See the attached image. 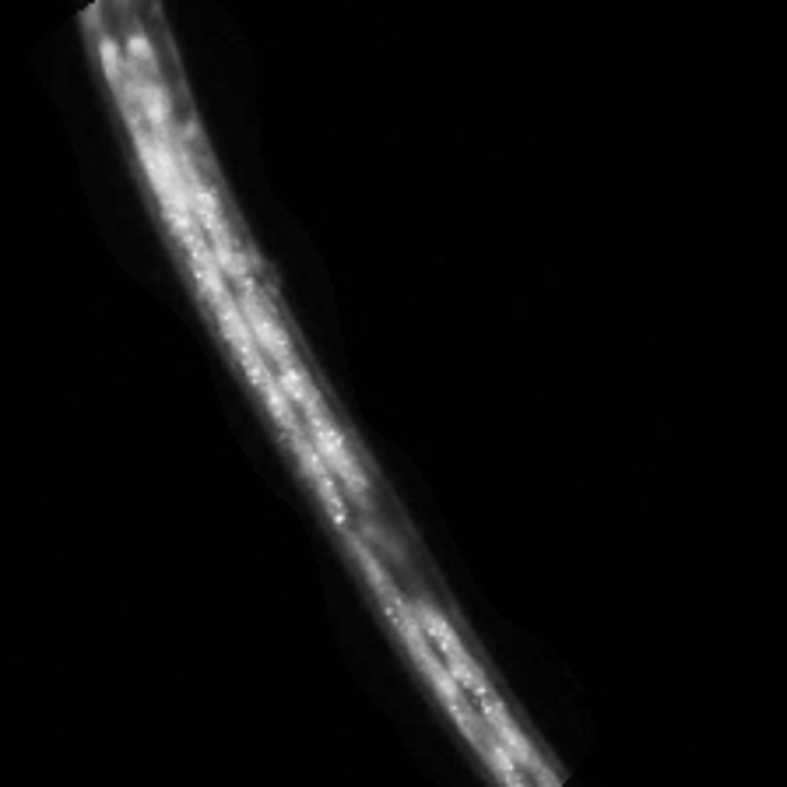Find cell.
<instances>
[{"label": "cell", "instance_id": "obj_1", "mask_svg": "<svg viewBox=\"0 0 787 787\" xmlns=\"http://www.w3.org/2000/svg\"><path fill=\"white\" fill-rule=\"evenodd\" d=\"M352 552H355V559L363 562V570H366V577L373 580V588H376V594H380V601H384V609H387V616L394 619V626L401 629V637H404V643L412 647V658L425 668V675H430V682L436 686V692H440V700L446 704V710H450V717H454V721L461 725V731L468 735V741L471 746H485V738H482V731H479V725H475V717L468 714V707H464V700H461V692H458V686L450 682V675H446V668L433 658V650L425 647V640H422V629H419V619H415V612L409 609V604L401 601V594L391 588L387 583V573L380 570V562L373 559V552H366V545L358 542V538H352Z\"/></svg>", "mask_w": 787, "mask_h": 787}, {"label": "cell", "instance_id": "obj_2", "mask_svg": "<svg viewBox=\"0 0 787 787\" xmlns=\"http://www.w3.org/2000/svg\"><path fill=\"white\" fill-rule=\"evenodd\" d=\"M419 619H422V626L430 629V633L436 637V643L443 647V655H446V661H450V671L458 675V679L479 696V704H485V700H492V689H489V682H485V675L471 665V658L464 655V647H461V640L450 633V626L443 622V616L440 612H433L430 604L425 601H419Z\"/></svg>", "mask_w": 787, "mask_h": 787}, {"label": "cell", "instance_id": "obj_3", "mask_svg": "<svg viewBox=\"0 0 787 787\" xmlns=\"http://www.w3.org/2000/svg\"><path fill=\"white\" fill-rule=\"evenodd\" d=\"M292 446H296V454H299L303 468L309 471L313 485H317V492L324 496V503H327V510H331V517H334V524H337V528H348L345 503H342V496H337V489H334V482H331V475H327V468L321 464L317 450H313V446L303 440V433H292Z\"/></svg>", "mask_w": 787, "mask_h": 787}, {"label": "cell", "instance_id": "obj_4", "mask_svg": "<svg viewBox=\"0 0 787 787\" xmlns=\"http://www.w3.org/2000/svg\"><path fill=\"white\" fill-rule=\"evenodd\" d=\"M243 285H246V299H243V309H246V321H250V327H254V337L257 342L272 352L278 363H282V370H299L296 366V358H292V352H288V342L285 337L272 327V321L264 317V309L254 303V288H250V278H243Z\"/></svg>", "mask_w": 787, "mask_h": 787}, {"label": "cell", "instance_id": "obj_5", "mask_svg": "<svg viewBox=\"0 0 787 787\" xmlns=\"http://www.w3.org/2000/svg\"><path fill=\"white\" fill-rule=\"evenodd\" d=\"M134 85H138V96H141V102H145V109H148L155 134H159V141H166V120H163L166 109H163V102H159V92H155L148 81H134Z\"/></svg>", "mask_w": 787, "mask_h": 787}, {"label": "cell", "instance_id": "obj_6", "mask_svg": "<svg viewBox=\"0 0 787 787\" xmlns=\"http://www.w3.org/2000/svg\"><path fill=\"white\" fill-rule=\"evenodd\" d=\"M489 763L500 770V777H503L510 787H524V777L517 774L513 763H510V749H503V746H496V741H492V746H489Z\"/></svg>", "mask_w": 787, "mask_h": 787}, {"label": "cell", "instance_id": "obj_7", "mask_svg": "<svg viewBox=\"0 0 787 787\" xmlns=\"http://www.w3.org/2000/svg\"><path fill=\"white\" fill-rule=\"evenodd\" d=\"M102 57H106V78H109L112 88L120 92L124 78H120V60H117V47H112V39H102ZM120 96H124V92H120Z\"/></svg>", "mask_w": 787, "mask_h": 787}]
</instances>
